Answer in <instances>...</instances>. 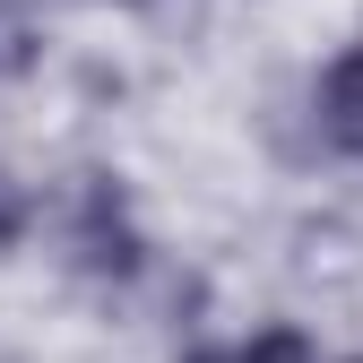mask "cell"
Returning a JSON list of instances; mask_svg holds the SVG:
<instances>
[{"mask_svg": "<svg viewBox=\"0 0 363 363\" xmlns=\"http://www.w3.org/2000/svg\"><path fill=\"white\" fill-rule=\"evenodd\" d=\"M320 121H329V139L363 156V43H346V52L320 69Z\"/></svg>", "mask_w": 363, "mask_h": 363, "instance_id": "1", "label": "cell"}, {"mask_svg": "<svg viewBox=\"0 0 363 363\" xmlns=\"http://www.w3.org/2000/svg\"><path fill=\"white\" fill-rule=\"evenodd\" d=\"M234 363H311V346H303V329H259Z\"/></svg>", "mask_w": 363, "mask_h": 363, "instance_id": "2", "label": "cell"}, {"mask_svg": "<svg viewBox=\"0 0 363 363\" xmlns=\"http://www.w3.org/2000/svg\"><path fill=\"white\" fill-rule=\"evenodd\" d=\"M18 234H26V191L0 173V242H18Z\"/></svg>", "mask_w": 363, "mask_h": 363, "instance_id": "3", "label": "cell"}]
</instances>
